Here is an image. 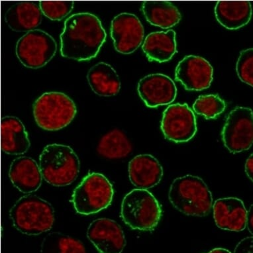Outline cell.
Returning a JSON list of instances; mask_svg holds the SVG:
<instances>
[{
    "mask_svg": "<svg viewBox=\"0 0 253 253\" xmlns=\"http://www.w3.org/2000/svg\"><path fill=\"white\" fill-rule=\"evenodd\" d=\"M40 7L42 14L52 21H60L73 10V1H41Z\"/></svg>",
    "mask_w": 253,
    "mask_h": 253,
    "instance_id": "cell-27",
    "label": "cell"
},
{
    "mask_svg": "<svg viewBox=\"0 0 253 253\" xmlns=\"http://www.w3.org/2000/svg\"><path fill=\"white\" fill-rule=\"evenodd\" d=\"M137 90L146 106L151 108L171 104L177 95L174 81L161 73L146 76L138 83Z\"/></svg>",
    "mask_w": 253,
    "mask_h": 253,
    "instance_id": "cell-14",
    "label": "cell"
},
{
    "mask_svg": "<svg viewBox=\"0 0 253 253\" xmlns=\"http://www.w3.org/2000/svg\"><path fill=\"white\" fill-rule=\"evenodd\" d=\"M144 36V27L135 15L122 13L113 19L111 37L115 48L120 53H133L141 46Z\"/></svg>",
    "mask_w": 253,
    "mask_h": 253,
    "instance_id": "cell-11",
    "label": "cell"
},
{
    "mask_svg": "<svg viewBox=\"0 0 253 253\" xmlns=\"http://www.w3.org/2000/svg\"><path fill=\"white\" fill-rule=\"evenodd\" d=\"M208 253H231L230 251L227 250V249L223 248H215L213 249V250L210 251Z\"/></svg>",
    "mask_w": 253,
    "mask_h": 253,
    "instance_id": "cell-32",
    "label": "cell"
},
{
    "mask_svg": "<svg viewBox=\"0 0 253 253\" xmlns=\"http://www.w3.org/2000/svg\"><path fill=\"white\" fill-rule=\"evenodd\" d=\"M142 11L148 22L163 29L175 26L182 17L178 8L168 1H146Z\"/></svg>",
    "mask_w": 253,
    "mask_h": 253,
    "instance_id": "cell-23",
    "label": "cell"
},
{
    "mask_svg": "<svg viewBox=\"0 0 253 253\" xmlns=\"http://www.w3.org/2000/svg\"><path fill=\"white\" fill-rule=\"evenodd\" d=\"M40 7L31 1H22L7 11L5 21L9 28L17 32L34 30L42 23Z\"/></svg>",
    "mask_w": 253,
    "mask_h": 253,
    "instance_id": "cell-20",
    "label": "cell"
},
{
    "mask_svg": "<svg viewBox=\"0 0 253 253\" xmlns=\"http://www.w3.org/2000/svg\"><path fill=\"white\" fill-rule=\"evenodd\" d=\"M247 227L251 234L253 235V204L247 211Z\"/></svg>",
    "mask_w": 253,
    "mask_h": 253,
    "instance_id": "cell-31",
    "label": "cell"
},
{
    "mask_svg": "<svg viewBox=\"0 0 253 253\" xmlns=\"http://www.w3.org/2000/svg\"><path fill=\"white\" fill-rule=\"evenodd\" d=\"M216 225L223 230L240 232L247 227V211L242 200L237 198H220L213 205Z\"/></svg>",
    "mask_w": 253,
    "mask_h": 253,
    "instance_id": "cell-15",
    "label": "cell"
},
{
    "mask_svg": "<svg viewBox=\"0 0 253 253\" xmlns=\"http://www.w3.org/2000/svg\"><path fill=\"white\" fill-rule=\"evenodd\" d=\"M114 194L112 183L104 175L89 173L75 188L72 202L77 213L88 215L110 206Z\"/></svg>",
    "mask_w": 253,
    "mask_h": 253,
    "instance_id": "cell-7",
    "label": "cell"
},
{
    "mask_svg": "<svg viewBox=\"0 0 253 253\" xmlns=\"http://www.w3.org/2000/svg\"><path fill=\"white\" fill-rule=\"evenodd\" d=\"M57 46L50 35L40 29L29 31L17 42L18 59L29 69H40L55 55Z\"/></svg>",
    "mask_w": 253,
    "mask_h": 253,
    "instance_id": "cell-8",
    "label": "cell"
},
{
    "mask_svg": "<svg viewBox=\"0 0 253 253\" xmlns=\"http://www.w3.org/2000/svg\"><path fill=\"white\" fill-rule=\"evenodd\" d=\"M42 178L54 186H66L77 178L80 161L69 146L52 144L44 147L40 158Z\"/></svg>",
    "mask_w": 253,
    "mask_h": 253,
    "instance_id": "cell-4",
    "label": "cell"
},
{
    "mask_svg": "<svg viewBox=\"0 0 253 253\" xmlns=\"http://www.w3.org/2000/svg\"><path fill=\"white\" fill-rule=\"evenodd\" d=\"M236 71L241 81L253 87V48L241 52L237 62Z\"/></svg>",
    "mask_w": 253,
    "mask_h": 253,
    "instance_id": "cell-28",
    "label": "cell"
},
{
    "mask_svg": "<svg viewBox=\"0 0 253 253\" xmlns=\"http://www.w3.org/2000/svg\"><path fill=\"white\" fill-rule=\"evenodd\" d=\"M121 217L131 229L151 231L160 221L162 209L151 192L147 190L135 189L123 200Z\"/></svg>",
    "mask_w": 253,
    "mask_h": 253,
    "instance_id": "cell-5",
    "label": "cell"
},
{
    "mask_svg": "<svg viewBox=\"0 0 253 253\" xmlns=\"http://www.w3.org/2000/svg\"><path fill=\"white\" fill-rule=\"evenodd\" d=\"M87 79L91 89L99 96H116L121 89L120 77L114 68L106 62H99L91 67Z\"/></svg>",
    "mask_w": 253,
    "mask_h": 253,
    "instance_id": "cell-22",
    "label": "cell"
},
{
    "mask_svg": "<svg viewBox=\"0 0 253 253\" xmlns=\"http://www.w3.org/2000/svg\"><path fill=\"white\" fill-rule=\"evenodd\" d=\"M77 113V106L73 100L61 92L44 93L34 105L37 124L48 131H58L69 126Z\"/></svg>",
    "mask_w": 253,
    "mask_h": 253,
    "instance_id": "cell-6",
    "label": "cell"
},
{
    "mask_svg": "<svg viewBox=\"0 0 253 253\" xmlns=\"http://www.w3.org/2000/svg\"><path fill=\"white\" fill-rule=\"evenodd\" d=\"M106 31L96 15L80 13L66 20L60 35V52L63 57L78 61L95 58L106 42Z\"/></svg>",
    "mask_w": 253,
    "mask_h": 253,
    "instance_id": "cell-1",
    "label": "cell"
},
{
    "mask_svg": "<svg viewBox=\"0 0 253 253\" xmlns=\"http://www.w3.org/2000/svg\"><path fill=\"white\" fill-rule=\"evenodd\" d=\"M170 203L185 215L206 217L213 208V198L205 182L193 175L179 177L169 189Z\"/></svg>",
    "mask_w": 253,
    "mask_h": 253,
    "instance_id": "cell-2",
    "label": "cell"
},
{
    "mask_svg": "<svg viewBox=\"0 0 253 253\" xmlns=\"http://www.w3.org/2000/svg\"><path fill=\"white\" fill-rule=\"evenodd\" d=\"M9 177L13 186L23 194L37 191L42 186L40 166L32 158L17 157L11 163Z\"/></svg>",
    "mask_w": 253,
    "mask_h": 253,
    "instance_id": "cell-17",
    "label": "cell"
},
{
    "mask_svg": "<svg viewBox=\"0 0 253 253\" xmlns=\"http://www.w3.org/2000/svg\"><path fill=\"white\" fill-rule=\"evenodd\" d=\"M233 253H253V237L242 239L235 247Z\"/></svg>",
    "mask_w": 253,
    "mask_h": 253,
    "instance_id": "cell-29",
    "label": "cell"
},
{
    "mask_svg": "<svg viewBox=\"0 0 253 253\" xmlns=\"http://www.w3.org/2000/svg\"><path fill=\"white\" fill-rule=\"evenodd\" d=\"M161 127L169 141L186 143L197 132L195 115L187 104L170 105L163 113Z\"/></svg>",
    "mask_w": 253,
    "mask_h": 253,
    "instance_id": "cell-10",
    "label": "cell"
},
{
    "mask_svg": "<svg viewBox=\"0 0 253 253\" xmlns=\"http://www.w3.org/2000/svg\"><path fill=\"white\" fill-rule=\"evenodd\" d=\"M221 135L225 147L231 153H241L250 149L253 145V110L237 107L231 111Z\"/></svg>",
    "mask_w": 253,
    "mask_h": 253,
    "instance_id": "cell-9",
    "label": "cell"
},
{
    "mask_svg": "<svg viewBox=\"0 0 253 253\" xmlns=\"http://www.w3.org/2000/svg\"><path fill=\"white\" fill-rule=\"evenodd\" d=\"M128 172L130 181L137 189L147 190L160 183L163 169L159 161L151 155H140L129 163Z\"/></svg>",
    "mask_w": 253,
    "mask_h": 253,
    "instance_id": "cell-16",
    "label": "cell"
},
{
    "mask_svg": "<svg viewBox=\"0 0 253 253\" xmlns=\"http://www.w3.org/2000/svg\"><path fill=\"white\" fill-rule=\"evenodd\" d=\"M225 108L224 101L216 94L200 96L193 105L194 112L206 120L215 119L224 112Z\"/></svg>",
    "mask_w": 253,
    "mask_h": 253,
    "instance_id": "cell-26",
    "label": "cell"
},
{
    "mask_svg": "<svg viewBox=\"0 0 253 253\" xmlns=\"http://www.w3.org/2000/svg\"><path fill=\"white\" fill-rule=\"evenodd\" d=\"M31 143L24 125L16 117L5 116L1 122V147L11 155L26 153Z\"/></svg>",
    "mask_w": 253,
    "mask_h": 253,
    "instance_id": "cell-18",
    "label": "cell"
},
{
    "mask_svg": "<svg viewBox=\"0 0 253 253\" xmlns=\"http://www.w3.org/2000/svg\"><path fill=\"white\" fill-rule=\"evenodd\" d=\"M87 237L100 253H122L126 239L120 225L114 220H95L87 228Z\"/></svg>",
    "mask_w": 253,
    "mask_h": 253,
    "instance_id": "cell-13",
    "label": "cell"
},
{
    "mask_svg": "<svg viewBox=\"0 0 253 253\" xmlns=\"http://www.w3.org/2000/svg\"><path fill=\"white\" fill-rule=\"evenodd\" d=\"M215 14L220 24L229 30H236L251 21L252 5L248 1H219Z\"/></svg>",
    "mask_w": 253,
    "mask_h": 253,
    "instance_id": "cell-19",
    "label": "cell"
},
{
    "mask_svg": "<svg viewBox=\"0 0 253 253\" xmlns=\"http://www.w3.org/2000/svg\"><path fill=\"white\" fill-rule=\"evenodd\" d=\"M245 172L249 179L253 182V153L247 159L245 163Z\"/></svg>",
    "mask_w": 253,
    "mask_h": 253,
    "instance_id": "cell-30",
    "label": "cell"
},
{
    "mask_svg": "<svg viewBox=\"0 0 253 253\" xmlns=\"http://www.w3.org/2000/svg\"><path fill=\"white\" fill-rule=\"evenodd\" d=\"M213 73V67L205 58L186 56L176 67L175 80L188 90H203L211 85Z\"/></svg>",
    "mask_w": 253,
    "mask_h": 253,
    "instance_id": "cell-12",
    "label": "cell"
},
{
    "mask_svg": "<svg viewBox=\"0 0 253 253\" xmlns=\"http://www.w3.org/2000/svg\"><path fill=\"white\" fill-rule=\"evenodd\" d=\"M41 253H86V251L84 245L78 239L60 232H52L42 240Z\"/></svg>",
    "mask_w": 253,
    "mask_h": 253,
    "instance_id": "cell-25",
    "label": "cell"
},
{
    "mask_svg": "<svg viewBox=\"0 0 253 253\" xmlns=\"http://www.w3.org/2000/svg\"><path fill=\"white\" fill-rule=\"evenodd\" d=\"M97 151L108 159H120L127 157L132 151V145L126 134L120 129L112 130L103 136Z\"/></svg>",
    "mask_w": 253,
    "mask_h": 253,
    "instance_id": "cell-24",
    "label": "cell"
},
{
    "mask_svg": "<svg viewBox=\"0 0 253 253\" xmlns=\"http://www.w3.org/2000/svg\"><path fill=\"white\" fill-rule=\"evenodd\" d=\"M13 226L23 234L38 235L50 231L54 222L51 204L36 195L21 198L9 211Z\"/></svg>",
    "mask_w": 253,
    "mask_h": 253,
    "instance_id": "cell-3",
    "label": "cell"
},
{
    "mask_svg": "<svg viewBox=\"0 0 253 253\" xmlns=\"http://www.w3.org/2000/svg\"><path fill=\"white\" fill-rule=\"evenodd\" d=\"M142 48L150 61H169L176 52V33L173 30L151 33Z\"/></svg>",
    "mask_w": 253,
    "mask_h": 253,
    "instance_id": "cell-21",
    "label": "cell"
}]
</instances>
